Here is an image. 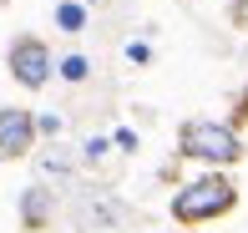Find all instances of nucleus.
<instances>
[{
  "label": "nucleus",
  "instance_id": "5",
  "mask_svg": "<svg viewBox=\"0 0 248 233\" xmlns=\"http://www.w3.org/2000/svg\"><path fill=\"white\" fill-rule=\"evenodd\" d=\"M20 213H26V228H41L51 218V193H46V187H31L26 203H20Z\"/></svg>",
  "mask_w": 248,
  "mask_h": 233
},
{
  "label": "nucleus",
  "instance_id": "9",
  "mask_svg": "<svg viewBox=\"0 0 248 233\" xmlns=\"http://www.w3.org/2000/svg\"><path fill=\"white\" fill-rule=\"evenodd\" d=\"M0 5H5V0H0Z\"/></svg>",
  "mask_w": 248,
  "mask_h": 233
},
{
  "label": "nucleus",
  "instance_id": "3",
  "mask_svg": "<svg viewBox=\"0 0 248 233\" xmlns=\"http://www.w3.org/2000/svg\"><path fill=\"white\" fill-rule=\"evenodd\" d=\"M10 76H16L20 86H46L51 81V51H46V41H36V36H20V41H10Z\"/></svg>",
  "mask_w": 248,
  "mask_h": 233
},
{
  "label": "nucleus",
  "instance_id": "1",
  "mask_svg": "<svg viewBox=\"0 0 248 233\" xmlns=\"http://www.w3.org/2000/svg\"><path fill=\"white\" fill-rule=\"evenodd\" d=\"M233 203H238V187L228 177H198L172 198V213H177V223H208V218L228 213Z\"/></svg>",
  "mask_w": 248,
  "mask_h": 233
},
{
  "label": "nucleus",
  "instance_id": "4",
  "mask_svg": "<svg viewBox=\"0 0 248 233\" xmlns=\"http://www.w3.org/2000/svg\"><path fill=\"white\" fill-rule=\"evenodd\" d=\"M36 137V117L20 107H0V157H26Z\"/></svg>",
  "mask_w": 248,
  "mask_h": 233
},
{
  "label": "nucleus",
  "instance_id": "8",
  "mask_svg": "<svg viewBox=\"0 0 248 233\" xmlns=\"http://www.w3.org/2000/svg\"><path fill=\"white\" fill-rule=\"evenodd\" d=\"M233 20H238V26H248V0H233Z\"/></svg>",
  "mask_w": 248,
  "mask_h": 233
},
{
  "label": "nucleus",
  "instance_id": "2",
  "mask_svg": "<svg viewBox=\"0 0 248 233\" xmlns=\"http://www.w3.org/2000/svg\"><path fill=\"white\" fill-rule=\"evenodd\" d=\"M183 157H202V162H238L243 142L218 122H187L183 127Z\"/></svg>",
  "mask_w": 248,
  "mask_h": 233
},
{
  "label": "nucleus",
  "instance_id": "6",
  "mask_svg": "<svg viewBox=\"0 0 248 233\" xmlns=\"http://www.w3.org/2000/svg\"><path fill=\"white\" fill-rule=\"evenodd\" d=\"M56 26H61V31H71V36H76V31L86 26V10H81V5H71V0H66V5H56Z\"/></svg>",
  "mask_w": 248,
  "mask_h": 233
},
{
  "label": "nucleus",
  "instance_id": "7",
  "mask_svg": "<svg viewBox=\"0 0 248 233\" xmlns=\"http://www.w3.org/2000/svg\"><path fill=\"white\" fill-rule=\"evenodd\" d=\"M61 76H66V81H86V56H66L61 61Z\"/></svg>",
  "mask_w": 248,
  "mask_h": 233
}]
</instances>
